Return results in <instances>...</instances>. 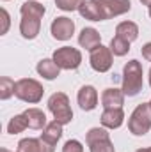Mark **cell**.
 I'll return each instance as SVG.
<instances>
[{
  "instance_id": "8d00e7d4",
  "label": "cell",
  "mask_w": 151,
  "mask_h": 152,
  "mask_svg": "<svg viewBox=\"0 0 151 152\" xmlns=\"http://www.w3.org/2000/svg\"><path fill=\"white\" fill-rule=\"evenodd\" d=\"M96 2H100V0H96Z\"/></svg>"
},
{
  "instance_id": "5b68a950",
  "label": "cell",
  "mask_w": 151,
  "mask_h": 152,
  "mask_svg": "<svg viewBox=\"0 0 151 152\" xmlns=\"http://www.w3.org/2000/svg\"><path fill=\"white\" fill-rule=\"evenodd\" d=\"M52 58L55 60V64L64 69V71H75L80 67L82 64V53L80 50H76L73 46H62V48H57L52 55Z\"/></svg>"
},
{
  "instance_id": "484cf974",
  "label": "cell",
  "mask_w": 151,
  "mask_h": 152,
  "mask_svg": "<svg viewBox=\"0 0 151 152\" xmlns=\"http://www.w3.org/2000/svg\"><path fill=\"white\" fill-rule=\"evenodd\" d=\"M89 151L91 152H115V147H114L112 140H101V142H94L89 145Z\"/></svg>"
},
{
  "instance_id": "d6a6232c",
  "label": "cell",
  "mask_w": 151,
  "mask_h": 152,
  "mask_svg": "<svg viewBox=\"0 0 151 152\" xmlns=\"http://www.w3.org/2000/svg\"><path fill=\"white\" fill-rule=\"evenodd\" d=\"M150 87H151V69H150Z\"/></svg>"
},
{
  "instance_id": "1f68e13d",
  "label": "cell",
  "mask_w": 151,
  "mask_h": 152,
  "mask_svg": "<svg viewBox=\"0 0 151 152\" xmlns=\"http://www.w3.org/2000/svg\"><path fill=\"white\" fill-rule=\"evenodd\" d=\"M0 152H11V151H7V149H0Z\"/></svg>"
},
{
  "instance_id": "4dcf8cb0",
  "label": "cell",
  "mask_w": 151,
  "mask_h": 152,
  "mask_svg": "<svg viewBox=\"0 0 151 152\" xmlns=\"http://www.w3.org/2000/svg\"><path fill=\"white\" fill-rule=\"evenodd\" d=\"M135 152H151V149H139V151H135Z\"/></svg>"
},
{
  "instance_id": "ac0fdd59",
  "label": "cell",
  "mask_w": 151,
  "mask_h": 152,
  "mask_svg": "<svg viewBox=\"0 0 151 152\" xmlns=\"http://www.w3.org/2000/svg\"><path fill=\"white\" fill-rule=\"evenodd\" d=\"M41 32V20H34V18H21L20 21V34L23 39H36Z\"/></svg>"
},
{
  "instance_id": "2e32d148",
  "label": "cell",
  "mask_w": 151,
  "mask_h": 152,
  "mask_svg": "<svg viewBox=\"0 0 151 152\" xmlns=\"http://www.w3.org/2000/svg\"><path fill=\"white\" fill-rule=\"evenodd\" d=\"M36 71H38V75L41 78H44V80H48V81H52V80H55L57 76L61 75V67L55 64V60L53 58H43V60H39L38 66H36Z\"/></svg>"
},
{
  "instance_id": "5bb4252c",
  "label": "cell",
  "mask_w": 151,
  "mask_h": 152,
  "mask_svg": "<svg viewBox=\"0 0 151 152\" xmlns=\"http://www.w3.org/2000/svg\"><path fill=\"white\" fill-rule=\"evenodd\" d=\"M78 44H80V48H85V50H94L96 46H100L101 44V36H100V32L96 30V28H93V27H87V28H82V32H80V36H78Z\"/></svg>"
},
{
  "instance_id": "d6986e66",
  "label": "cell",
  "mask_w": 151,
  "mask_h": 152,
  "mask_svg": "<svg viewBox=\"0 0 151 152\" xmlns=\"http://www.w3.org/2000/svg\"><path fill=\"white\" fill-rule=\"evenodd\" d=\"M115 36L128 41V42H133L139 37V27H137L135 21H121L115 27Z\"/></svg>"
},
{
  "instance_id": "52a82bcc",
  "label": "cell",
  "mask_w": 151,
  "mask_h": 152,
  "mask_svg": "<svg viewBox=\"0 0 151 152\" xmlns=\"http://www.w3.org/2000/svg\"><path fill=\"white\" fill-rule=\"evenodd\" d=\"M50 32L57 41H68L75 34V21L68 16H57L50 25Z\"/></svg>"
},
{
  "instance_id": "7a4b0ae2",
  "label": "cell",
  "mask_w": 151,
  "mask_h": 152,
  "mask_svg": "<svg viewBox=\"0 0 151 152\" xmlns=\"http://www.w3.org/2000/svg\"><path fill=\"white\" fill-rule=\"evenodd\" d=\"M151 129V106L150 103H141L135 106L128 118V131L133 136H144Z\"/></svg>"
},
{
  "instance_id": "8992f818",
  "label": "cell",
  "mask_w": 151,
  "mask_h": 152,
  "mask_svg": "<svg viewBox=\"0 0 151 152\" xmlns=\"http://www.w3.org/2000/svg\"><path fill=\"white\" fill-rule=\"evenodd\" d=\"M89 64H91V67L96 73H107V71H110V67H112V64H114V55H112V51H110V48L100 44L94 50H91Z\"/></svg>"
},
{
  "instance_id": "8fae6325",
  "label": "cell",
  "mask_w": 151,
  "mask_h": 152,
  "mask_svg": "<svg viewBox=\"0 0 151 152\" xmlns=\"http://www.w3.org/2000/svg\"><path fill=\"white\" fill-rule=\"evenodd\" d=\"M100 122L107 129H119L124 122V112L123 108H107L100 117Z\"/></svg>"
},
{
  "instance_id": "4316f807",
  "label": "cell",
  "mask_w": 151,
  "mask_h": 152,
  "mask_svg": "<svg viewBox=\"0 0 151 152\" xmlns=\"http://www.w3.org/2000/svg\"><path fill=\"white\" fill-rule=\"evenodd\" d=\"M0 14H2V27H0V36H5V34H7V30H9V27H11V16H9V12H7V9H5V7H2Z\"/></svg>"
},
{
  "instance_id": "f1b7e54d",
  "label": "cell",
  "mask_w": 151,
  "mask_h": 152,
  "mask_svg": "<svg viewBox=\"0 0 151 152\" xmlns=\"http://www.w3.org/2000/svg\"><path fill=\"white\" fill-rule=\"evenodd\" d=\"M141 53H142L144 60L151 62V42H146V44H144V46L141 48Z\"/></svg>"
},
{
  "instance_id": "d590c367",
  "label": "cell",
  "mask_w": 151,
  "mask_h": 152,
  "mask_svg": "<svg viewBox=\"0 0 151 152\" xmlns=\"http://www.w3.org/2000/svg\"><path fill=\"white\" fill-rule=\"evenodd\" d=\"M150 106H151V99H150Z\"/></svg>"
},
{
  "instance_id": "9a60e30c",
  "label": "cell",
  "mask_w": 151,
  "mask_h": 152,
  "mask_svg": "<svg viewBox=\"0 0 151 152\" xmlns=\"http://www.w3.org/2000/svg\"><path fill=\"white\" fill-rule=\"evenodd\" d=\"M62 127H64V126L53 118L52 122H48V124H46V127H44V129H41L43 133H41V136H39V138H41L43 142H46V143H50V145H53V147H55V145H57V142H59V140H61V136H62Z\"/></svg>"
},
{
  "instance_id": "6da1fadb",
  "label": "cell",
  "mask_w": 151,
  "mask_h": 152,
  "mask_svg": "<svg viewBox=\"0 0 151 152\" xmlns=\"http://www.w3.org/2000/svg\"><path fill=\"white\" fill-rule=\"evenodd\" d=\"M144 87V71L142 64L135 58L128 60L123 67V92L128 97H135Z\"/></svg>"
},
{
  "instance_id": "cb8c5ba5",
  "label": "cell",
  "mask_w": 151,
  "mask_h": 152,
  "mask_svg": "<svg viewBox=\"0 0 151 152\" xmlns=\"http://www.w3.org/2000/svg\"><path fill=\"white\" fill-rule=\"evenodd\" d=\"M14 87H16V81H13L7 76H2L0 78V99L7 101L9 97H13L14 96Z\"/></svg>"
},
{
  "instance_id": "ba28073f",
  "label": "cell",
  "mask_w": 151,
  "mask_h": 152,
  "mask_svg": "<svg viewBox=\"0 0 151 152\" xmlns=\"http://www.w3.org/2000/svg\"><path fill=\"white\" fill-rule=\"evenodd\" d=\"M100 5H101L105 20L123 16V14L130 12V9H132L130 0H100Z\"/></svg>"
},
{
  "instance_id": "44dd1931",
  "label": "cell",
  "mask_w": 151,
  "mask_h": 152,
  "mask_svg": "<svg viewBox=\"0 0 151 152\" xmlns=\"http://www.w3.org/2000/svg\"><path fill=\"white\" fill-rule=\"evenodd\" d=\"M27 127H29L27 117L23 113H20V115H14V117L9 120V124H7V133H9V134H20V133H23Z\"/></svg>"
},
{
  "instance_id": "83f0119b",
  "label": "cell",
  "mask_w": 151,
  "mask_h": 152,
  "mask_svg": "<svg viewBox=\"0 0 151 152\" xmlns=\"http://www.w3.org/2000/svg\"><path fill=\"white\" fill-rule=\"evenodd\" d=\"M62 152H84V145L78 140H68L62 147Z\"/></svg>"
},
{
  "instance_id": "ffe728a7",
  "label": "cell",
  "mask_w": 151,
  "mask_h": 152,
  "mask_svg": "<svg viewBox=\"0 0 151 152\" xmlns=\"http://www.w3.org/2000/svg\"><path fill=\"white\" fill-rule=\"evenodd\" d=\"M23 115L27 117V122H29V127L30 129H44L46 127V115L43 110H39V108H29V110H25Z\"/></svg>"
},
{
  "instance_id": "4fadbf2b",
  "label": "cell",
  "mask_w": 151,
  "mask_h": 152,
  "mask_svg": "<svg viewBox=\"0 0 151 152\" xmlns=\"http://www.w3.org/2000/svg\"><path fill=\"white\" fill-rule=\"evenodd\" d=\"M124 92L123 88H105L101 94V106L107 108H123L124 104Z\"/></svg>"
},
{
  "instance_id": "74e56055",
  "label": "cell",
  "mask_w": 151,
  "mask_h": 152,
  "mask_svg": "<svg viewBox=\"0 0 151 152\" xmlns=\"http://www.w3.org/2000/svg\"><path fill=\"white\" fill-rule=\"evenodd\" d=\"M150 149H151V147H150Z\"/></svg>"
},
{
  "instance_id": "f546056e",
  "label": "cell",
  "mask_w": 151,
  "mask_h": 152,
  "mask_svg": "<svg viewBox=\"0 0 151 152\" xmlns=\"http://www.w3.org/2000/svg\"><path fill=\"white\" fill-rule=\"evenodd\" d=\"M139 2H141L142 5H148V7L151 5V0H139Z\"/></svg>"
},
{
  "instance_id": "d4e9b609",
  "label": "cell",
  "mask_w": 151,
  "mask_h": 152,
  "mask_svg": "<svg viewBox=\"0 0 151 152\" xmlns=\"http://www.w3.org/2000/svg\"><path fill=\"white\" fill-rule=\"evenodd\" d=\"M82 2L84 0H55V7L64 12H73V11H78Z\"/></svg>"
},
{
  "instance_id": "9c48e42d",
  "label": "cell",
  "mask_w": 151,
  "mask_h": 152,
  "mask_svg": "<svg viewBox=\"0 0 151 152\" xmlns=\"http://www.w3.org/2000/svg\"><path fill=\"white\" fill-rule=\"evenodd\" d=\"M76 101L84 112H93L98 106V90L93 85H84L76 94Z\"/></svg>"
},
{
  "instance_id": "7402d4cb",
  "label": "cell",
  "mask_w": 151,
  "mask_h": 152,
  "mask_svg": "<svg viewBox=\"0 0 151 152\" xmlns=\"http://www.w3.org/2000/svg\"><path fill=\"white\" fill-rule=\"evenodd\" d=\"M130 44H132V42H128V41H124V39L114 36V37L110 39L109 48H110V51H112L114 57H124V55L130 51Z\"/></svg>"
},
{
  "instance_id": "836d02e7",
  "label": "cell",
  "mask_w": 151,
  "mask_h": 152,
  "mask_svg": "<svg viewBox=\"0 0 151 152\" xmlns=\"http://www.w3.org/2000/svg\"><path fill=\"white\" fill-rule=\"evenodd\" d=\"M148 9H150V18H151V5H150V7H148Z\"/></svg>"
},
{
  "instance_id": "603a6c76",
  "label": "cell",
  "mask_w": 151,
  "mask_h": 152,
  "mask_svg": "<svg viewBox=\"0 0 151 152\" xmlns=\"http://www.w3.org/2000/svg\"><path fill=\"white\" fill-rule=\"evenodd\" d=\"M110 138V133H109V129L107 127H91L89 131H87V134H85V142H87V145H91V143H94V142H101V140H109Z\"/></svg>"
},
{
  "instance_id": "e575fe53",
  "label": "cell",
  "mask_w": 151,
  "mask_h": 152,
  "mask_svg": "<svg viewBox=\"0 0 151 152\" xmlns=\"http://www.w3.org/2000/svg\"><path fill=\"white\" fill-rule=\"evenodd\" d=\"M2 2H9V0H2Z\"/></svg>"
},
{
  "instance_id": "e0dca14e",
  "label": "cell",
  "mask_w": 151,
  "mask_h": 152,
  "mask_svg": "<svg viewBox=\"0 0 151 152\" xmlns=\"http://www.w3.org/2000/svg\"><path fill=\"white\" fill-rule=\"evenodd\" d=\"M46 9L43 4H39L38 0H27L21 4L20 7V14L21 18H34V20H43Z\"/></svg>"
},
{
  "instance_id": "7c38bea8",
  "label": "cell",
  "mask_w": 151,
  "mask_h": 152,
  "mask_svg": "<svg viewBox=\"0 0 151 152\" xmlns=\"http://www.w3.org/2000/svg\"><path fill=\"white\" fill-rule=\"evenodd\" d=\"M55 147L43 142L41 138H23L18 142L16 152H53Z\"/></svg>"
},
{
  "instance_id": "3957f363",
  "label": "cell",
  "mask_w": 151,
  "mask_h": 152,
  "mask_svg": "<svg viewBox=\"0 0 151 152\" xmlns=\"http://www.w3.org/2000/svg\"><path fill=\"white\" fill-rule=\"evenodd\" d=\"M43 94H44L43 85L39 83L38 80H34V78H21V80L16 81L14 96L20 101H23V103L38 104L39 101L43 99Z\"/></svg>"
},
{
  "instance_id": "30bf717a",
  "label": "cell",
  "mask_w": 151,
  "mask_h": 152,
  "mask_svg": "<svg viewBox=\"0 0 151 152\" xmlns=\"http://www.w3.org/2000/svg\"><path fill=\"white\" fill-rule=\"evenodd\" d=\"M78 12H80L82 18H85L89 21H105L101 5L96 0H84L82 5L78 7Z\"/></svg>"
},
{
  "instance_id": "277c9868",
  "label": "cell",
  "mask_w": 151,
  "mask_h": 152,
  "mask_svg": "<svg viewBox=\"0 0 151 152\" xmlns=\"http://www.w3.org/2000/svg\"><path fill=\"white\" fill-rule=\"evenodd\" d=\"M48 110L53 115V118L57 122H61L62 126H66L73 120V110L70 104V97L64 92H55L48 97Z\"/></svg>"
}]
</instances>
